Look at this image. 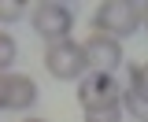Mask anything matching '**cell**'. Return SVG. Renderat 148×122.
<instances>
[{
    "mask_svg": "<svg viewBox=\"0 0 148 122\" xmlns=\"http://www.w3.org/2000/svg\"><path fill=\"white\" fill-rule=\"evenodd\" d=\"M130 89H137V93L148 96V63H133L130 67Z\"/></svg>",
    "mask_w": 148,
    "mask_h": 122,
    "instance_id": "obj_10",
    "label": "cell"
},
{
    "mask_svg": "<svg viewBox=\"0 0 148 122\" xmlns=\"http://www.w3.org/2000/svg\"><path fill=\"white\" fill-rule=\"evenodd\" d=\"M82 48H85L89 74H115V70L122 67V41L119 37H108V34H100V30H92L82 41Z\"/></svg>",
    "mask_w": 148,
    "mask_h": 122,
    "instance_id": "obj_4",
    "label": "cell"
},
{
    "mask_svg": "<svg viewBox=\"0 0 148 122\" xmlns=\"http://www.w3.org/2000/svg\"><path fill=\"white\" fill-rule=\"evenodd\" d=\"M45 70L59 78V82H82L85 74H89V63H85V48L67 37V41H56L45 48Z\"/></svg>",
    "mask_w": 148,
    "mask_h": 122,
    "instance_id": "obj_2",
    "label": "cell"
},
{
    "mask_svg": "<svg viewBox=\"0 0 148 122\" xmlns=\"http://www.w3.org/2000/svg\"><path fill=\"white\" fill-rule=\"evenodd\" d=\"M22 122H45V119H22Z\"/></svg>",
    "mask_w": 148,
    "mask_h": 122,
    "instance_id": "obj_14",
    "label": "cell"
},
{
    "mask_svg": "<svg viewBox=\"0 0 148 122\" xmlns=\"http://www.w3.org/2000/svg\"><path fill=\"white\" fill-rule=\"evenodd\" d=\"M145 30H148V4H145Z\"/></svg>",
    "mask_w": 148,
    "mask_h": 122,
    "instance_id": "obj_13",
    "label": "cell"
},
{
    "mask_svg": "<svg viewBox=\"0 0 148 122\" xmlns=\"http://www.w3.org/2000/svg\"><path fill=\"white\" fill-rule=\"evenodd\" d=\"M85 122H122V104L100 107V111H85Z\"/></svg>",
    "mask_w": 148,
    "mask_h": 122,
    "instance_id": "obj_11",
    "label": "cell"
},
{
    "mask_svg": "<svg viewBox=\"0 0 148 122\" xmlns=\"http://www.w3.org/2000/svg\"><path fill=\"white\" fill-rule=\"evenodd\" d=\"M145 26V4H130V0H104L92 11V30L108 37H130Z\"/></svg>",
    "mask_w": 148,
    "mask_h": 122,
    "instance_id": "obj_1",
    "label": "cell"
},
{
    "mask_svg": "<svg viewBox=\"0 0 148 122\" xmlns=\"http://www.w3.org/2000/svg\"><path fill=\"white\" fill-rule=\"evenodd\" d=\"M15 56H18V41L8 34V30H0V74L15 63Z\"/></svg>",
    "mask_w": 148,
    "mask_h": 122,
    "instance_id": "obj_8",
    "label": "cell"
},
{
    "mask_svg": "<svg viewBox=\"0 0 148 122\" xmlns=\"http://www.w3.org/2000/svg\"><path fill=\"white\" fill-rule=\"evenodd\" d=\"M0 111H8V74H0Z\"/></svg>",
    "mask_w": 148,
    "mask_h": 122,
    "instance_id": "obj_12",
    "label": "cell"
},
{
    "mask_svg": "<svg viewBox=\"0 0 148 122\" xmlns=\"http://www.w3.org/2000/svg\"><path fill=\"white\" fill-rule=\"evenodd\" d=\"M122 111H130L137 122H148V96L126 85V89H122Z\"/></svg>",
    "mask_w": 148,
    "mask_h": 122,
    "instance_id": "obj_7",
    "label": "cell"
},
{
    "mask_svg": "<svg viewBox=\"0 0 148 122\" xmlns=\"http://www.w3.org/2000/svg\"><path fill=\"white\" fill-rule=\"evenodd\" d=\"M26 11H30V8H26L22 0H0V22H18Z\"/></svg>",
    "mask_w": 148,
    "mask_h": 122,
    "instance_id": "obj_9",
    "label": "cell"
},
{
    "mask_svg": "<svg viewBox=\"0 0 148 122\" xmlns=\"http://www.w3.org/2000/svg\"><path fill=\"white\" fill-rule=\"evenodd\" d=\"M30 26H34L37 37H45L48 45L56 41H67L74 30V11L67 4H59V0H41L30 8Z\"/></svg>",
    "mask_w": 148,
    "mask_h": 122,
    "instance_id": "obj_3",
    "label": "cell"
},
{
    "mask_svg": "<svg viewBox=\"0 0 148 122\" xmlns=\"http://www.w3.org/2000/svg\"><path fill=\"white\" fill-rule=\"evenodd\" d=\"M37 104V82L30 74H8V111H26Z\"/></svg>",
    "mask_w": 148,
    "mask_h": 122,
    "instance_id": "obj_6",
    "label": "cell"
},
{
    "mask_svg": "<svg viewBox=\"0 0 148 122\" xmlns=\"http://www.w3.org/2000/svg\"><path fill=\"white\" fill-rule=\"evenodd\" d=\"M78 104H82V111H100V107L122 104V89L115 82V74H85L78 82Z\"/></svg>",
    "mask_w": 148,
    "mask_h": 122,
    "instance_id": "obj_5",
    "label": "cell"
}]
</instances>
